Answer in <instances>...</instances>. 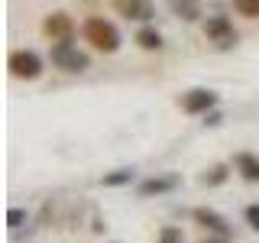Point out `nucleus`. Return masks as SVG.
Masks as SVG:
<instances>
[{
    "label": "nucleus",
    "instance_id": "nucleus-1",
    "mask_svg": "<svg viewBox=\"0 0 259 243\" xmlns=\"http://www.w3.org/2000/svg\"><path fill=\"white\" fill-rule=\"evenodd\" d=\"M81 32H84V39L97 49V52H104V55H110V52L120 49V29L113 26L110 20H104V16H91Z\"/></svg>",
    "mask_w": 259,
    "mask_h": 243
},
{
    "label": "nucleus",
    "instance_id": "nucleus-2",
    "mask_svg": "<svg viewBox=\"0 0 259 243\" xmlns=\"http://www.w3.org/2000/svg\"><path fill=\"white\" fill-rule=\"evenodd\" d=\"M52 65L62 68V71H71V75H81V71L91 68V59L71 43H55L52 46Z\"/></svg>",
    "mask_w": 259,
    "mask_h": 243
},
{
    "label": "nucleus",
    "instance_id": "nucleus-3",
    "mask_svg": "<svg viewBox=\"0 0 259 243\" xmlns=\"http://www.w3.org/2000/svg\"><path fill=\"white\" fill-rule=\"evenodd\" d=\"M7 68H10L13 78L36 81L42 75V59H39L32 49H16V52H10V59H7Z\"/></svg>",
    "mask_w": 259,
    "mask_h": 243
},
{
    "label": "nucleus",
    "instance_id": "nucleus-4",
    "mask_svg": "<svg viewBox=\"0 0 259 243\" xmlns=\"http://www.w3.org/2000/svg\"><path fill=\"white\" fill-rule=\"evenodd\" d=\"M204 36H207L217 49H230V46H237V29H233V23L227 20V16H207V23H204Z\"/></svg>",
    "mask_w": 259,
    "mask_h": 243
},
{
    "label": "nucleus",
    "instance_id": "nucleus-5",
    "mask_svg": "<svg viewBox=\"0 0 259 243\" xmlns=\"http://www.w3.org/2000/svg\"><path fill=\"white\" fill-rule=\"evenodd\" d=\"M42 32H46V39H52V43H71L75 23H71V16L65 10H55V13H49L42 20Z\"/></svg>",
    "mask_w": 259,
    "mask_h": 243
},
{
    "label": "nucleus",
    "instance_id": "nucleus-6",
    "mask_svg": "<svg viewBox=\"0 0 259 243\" xmlns=\"http://www.w3.org/2000/svg\"><path fill=\"white\" fill-rule=\"evenodd\" d=\"M214 104H217V94L204 91V88H194V91L182 94V110L185 113H207Z\"/></svg>",
    "mask_w": 259,
    "mask_h": 243
},
{
    "label": "nucleus",
    "instance_id": "nucleus-7",
    "mask_svg": "<svg viewBox=\"0 0 259 243\" xmlns=\"http://www.w3.org/2000/svg\"><path fill=\"white\" fill-rule=\"evenodd\" d=\"M110 7L126 20H149L152 16V4L149 0H110Z\"/></svg>",
    "mask_w": 259,
    "mask_h": 243
},
{
    "label": "nucleus",
    "instance_id": "nucleus-8",
    "mask_svg": "<svg viewBox=\"0 0 259 243\" xmlns=\"http://www.w3.org/2000/svg\"><path fill=\"white\" fill-rule=\"evenodd\" d=\"M178 185H182V178H178V175L146 178V182H140V194H143V198H152V194H168V191H175Z\"/></svg>",
    "mask_w": 259,
    "mask_h": 243
},
{
    "label": "nucleus",
    "instance_id": "nucleus-9",
    "mask_svg": "<svg viewBox=\"0 0 259 243\" xmlns=\"http://www.w3.org/2000/svg\"><path fill=\"white\" fill-rule=\"evenodd\" d=\"M194 221H198L201 227H207V230H214V233H221V237H227L230 233V224L224 221L217 211H210V208H198L194 211Z\"/></svg>",
    "mask_w": 259,
    "mask_h": 243
},
{
    "label": "nucleus",
    "instance_id": "nucleus-10",
    "mask_svg": "<svg viewBox=\"0 0 259 243\" xmlns=\"http://www.w3.org/2000/svg\"><path fill=\"white\" fill-rule=\"evenodd\" d=\"M233 166H237V172L246 178V182H259V156H253V152H240V156L233 159Z\"/></svg>",
    "mask_w": 259,
    "mask_h": 243
},
{
    "label": "nucleus",
    "instance_id": "nucleus-11",
    "mask_svg": "<svg viewBox=\"0 0 259 243\" xmlns=\"http://www.w3.org/2000/svg\"><path fill=\"white\" fill-rule=\"evenodd\" d=\"M168 7H172V13L182 16L185 23L201 20V0H168Z\"/></svg>",
    "mask_w": 259,
    "mask_h": 243
},
{
    "label": "nucleus",
    "instance_id": "nucleus-12",
    "mask_svg": "<svg viewBox=\"0 0 259 243\" xmlns=\"http://www.w3.org/2000/svg\"><path fill=\"white\" fill-rule=\"evenodd\" d=\"M136 43H140L143 49H149V52H152V49L159 52V49H162V36H159V29H152V26H143L140 32H136Z\"/></svg>",
    "mask_w": 259,
    "mask_h": 243
},
{
    "label": "nucleus",
    "instance_id": "nucleus-13",
    "mask_svg": "<svg viewBox=\"0 0 259 243\" xmlns=\"http://www.w3.org/2000/svg\"><path fill=\"white\" fill-rule=\"evenodd\" d=\"M136 178L133 169H120V172H110V175H104V185L107 188H120V185H130Z\"/></svg>",
    "mask_w": 259,
    "mask_h": 243
},
{
    "label": "nucleus",
    "instance_id": "nucleus-14",
    "mask_svg": "<svg viewBox=\"0 0 259 243\" xmlns=\"http://www.w3.org/2000/svg\"><path fill=\"white\" fill-rule=\"evenodd\" d=\"M233 10L246 20H259V0H233Z\"/></svg>",
    "mask_w": 259,
    "mask_h": 243
},
{
    "label": "nucleus",
    "instance_id": "nucleus-15",
    "mask_svg": "<svg viewBox=\"0 0 259 243\" xmlns=\"http://www.w3.org/2000/svg\"><path fill=\"white\" fill-rule=\"evenodd\" d=\"M159 243H185L182 227H165V230L159 233Z\"/></svg>",
    "mask_w": 259,
    "mask_h": 243
},
{
    "label": "nucleus",
    "instance_id": "nucleus-16",
    "mask_svg": "<svg viewBox=\"0 0 259 243\" xmlns=\"http://www.w3.org/2000/svg\"><path fill=\"white\" fill-rule=\"evenodd\" d=\"M224 178H227V169L217 166V169H210V175H201V182H204V185H221Z\"/></svg>",
    "mask_w": 259,
    "mask_h": 243
},
{
    "label": "nucleus",
    "instance_id": "nucleus-17",
    "mask_svg": "<svg viewBox=\"0 0 259 243\" xmlns=\"http://www.w3.org/2000/svg\"><path fill=\"white\" fill-rule=\"evenodd\" d=\"M23 221H26V211H20V208H10V214H7V224H10L13 230H16V227H23Z\"/></svg>",
    "mask_w": 259,
    "mask_h": 243
},
{
    "label": "nucleus",
    "instance_id": "nucleus-18",
    "mask_svg": "<svg viewBox=\"0 0 259 243\" xmlns=\"http://www.w3.org/2000/svg\"><path fill=\"white\" fill-rule=\"evenodd\" d=\"M246 224L253 227V230H259V205H249L246 208Z\"/></svg>",
    "mask_w": 259,
    "mask_h": 243
},
{
    "label": "nucleus",
    "instance_id": "nucleus-19",
    "mask_svg": "<svg viewBox=\"0 0 259 243\" xmlns=\"http://www.w3.org/2000/svg\"><path fill=\"white\" fill-rule=\"evenodd\" d=\"M204 243H227V240H224V237H217V240H204Z\"/></svg>",
    "mask_w": 259,
    "mask_h": 243
}]
</instances>
